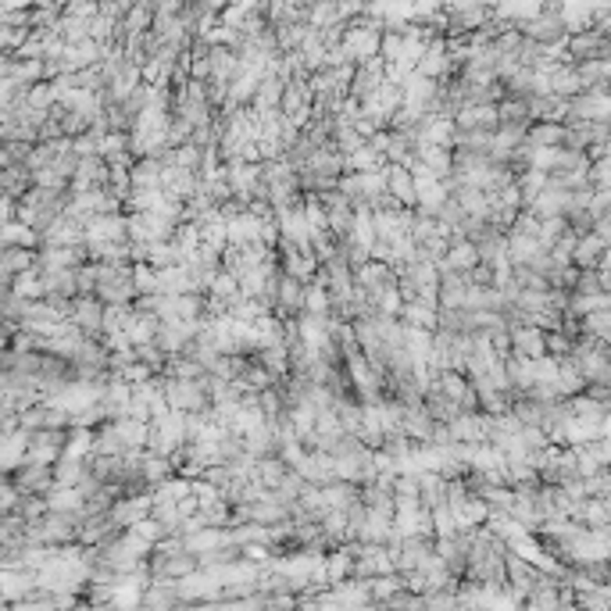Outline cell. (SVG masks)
I'll return each mask as SVG.
<instances>
[{"mask_svg": "<svg viewBox=\"0 0 611 611\" xmlns=\"http://www.w3.org/2000/svg\"><path fill=\"white\" fill-rule=\"evenodd\" d=\"M0 269H4V286H11L22 272L40 269V254H33V247H4Z\"/></svg>", "mask_w": 611, "mask_h": 611, "instance_id": "52a82bcc", "label": "cell"}, {"mask_svg": "<svg viewBox=\"0 0 611 611\" xmlns=\"http://www.w3.org/2000/svg\"><path fill=\"white\" fill-rule=\"evenodd\" d=\"M608 236L601 233V229H590V233L579 236V243H575V254H572V261L579 265V269H601V261H605V254H608Z\"/></svg>", "mask_w": 611, "mask_h": 611, "instance_id": "5b68a950", "label": "cell"}, {"mask_svg": "<svg viewBox=\"0 0 611 611\" xmlns=\"http://www.w3.org/2000/svg\"><path fill=\"white\" fill-rule=\"evenodd\" d=\"M126 451H129V447H126V440H122V433H118L115 419L97 429V451L94 454H126Z\"/></svg>", "mask_w": 611, "mask_h": 611, "instance_id": "8fae6325", "label": "cell"}, {"mask_svg": "<svg viewBox=\"0 0 611 611\" xmlns=\"http://www.w3.org/2000/svg\"><path fill=\"white\" fill-rule=\"evenodd\" d=\"M304 286H308V282L293 280V276H286V272H282L280 304H276V311H280L282 319H290V315H300V311H304Z\"/></svg>", "mask_w": 611, "mask_h": 611, "instance_id": "9c48e42d", "label": "cell"}, {"mask_svg": "<svg viewBox=\"0 0 611 611\" xmlns=\"http://www.w3.org/2000/svg\"><path fill=\"white\" fill-rule=\"evenodd\" d=\"M454 126L458 133H469V129H497L501 126V111L494 104H469L454 115Z\"/></svg>", "mask_w": 611, "mask_h": 611, "instance_id": "8992f818", "label": "cell"}, {"mask_svg": "<svg viewBox=\"0 0 611 611\" xmlns=\"http://www.w3.org/2000/svg\"><path fill=\"white\" fill-rule=\"evenodd\" d=\"M583 322H586V332H594L605 347H611V308H597V311H590Z\"/></svg>", "mask_w": 611, "mask_h": 611, "instance_id": "7c38bea8", "label": "cell"}, {"mask_svg": "<svg viewBox=\"0 0 611 611\" xmlns=\"http://www.w3.org/2000/svg\"><path fill=\"white\" fill-rule=\"evenodd\" d=\"M165 397H168V404L179 408V412H204V408H211V393H208V382H204V379L168 376L165 379Z\"/></svg>", "mask_w": 611, "mask_h": 611, "instance_id": "6da1fadb", "label": "cell"}, {"mask_svg": "<svg viewBox=\"0 0 611 611\" xmlns=\"http://www.w3.org/2000/svg\"><path fill=\"white\" fill-rule=\"evenodd\" d=\"M104 311H107V300L100 293H79L72 300V322L90 336H100L104 332Z\"/></svg>", "mask_w": 611, "mask_h": 611, "instance_id": "3957f363", "label": "cell"}, {"mask_svg": "<svg viewBox=\"0 0 611 611\" xmlns=\"http://www.w3.org/2000/svg\"><path fill=\"white\" fill-rule=\"evenodd\" d=\"M386 189L404 204V208H419V189H415V168L401 165V161H386Z\"/></svg>", "mask_w": 611, "mask_h": 611, "instance_id": "277c9868", "label": "cell"}, {"mask_svg": "<svg viewBox=\"0 0 611 611\" xmlns=\"http://www.w3.org/2000/svg\"><path fill=\"white\" fill-rule=\"evenodd\" d=\"M15 483H18V490L22 494H36V497H47L50 490L57 486V469L47 465V462H22L15 472H7Z\"/></svg>", "mask_w": 611, "mask_h": 611, "instance_id": "7a4b0ae2", "label": "cell"}, {"mask_svg": "<svg viewBox=\"0 0 611 611\" xmlns=\"http://www.w3.org/2000/svg\"><path fill=\"white\" fill-rule=\"evenodd\" d=\"M433 429H436V419H433V412L425 408V401H419V404H404V433H408L412 440L429 443Z\"/></svg>", "mask_w": 611, "mask_h": 611, "instance_id": "ba28073f", "label": "cell"}, {"mask_svg": "<svg viewBox=\"0 0 611 611\" xmlns=\"http://www.w3.org/2000/svg\"><path fill=\"white\" fill-rule=\"evenodd\" d=\"M44 236L40 229H33L29 222H22V219H11L7 226H4V247H36Z\"/></svg>", "mask_w": 611, "mask_h": 611, "instance_id": "30bf717a", "label": "cell"}]
</instances>
